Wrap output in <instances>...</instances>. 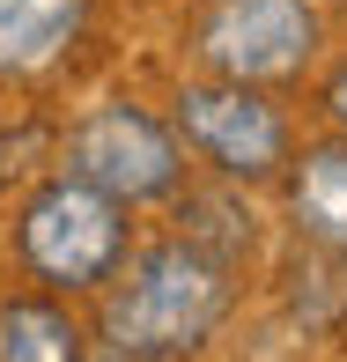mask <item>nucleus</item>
<instances>
[{
	"label": "nucleus",
	"instance_id": "nucleus-9",
	"mask_svg": "<svg viewBox=\"0 0 347 362\" xmlns=\"http://www.w3.org/2000/svg\"><path fill=\"white\" fill-rule=\"evenodd\" d=\"M333 111H340V119H347V67L333 74Z\"/></svg>",
	"mask_w": 347,
	"mask_h": 362
},
{
	"label": "nucleus",
	"instance_id": "nucleus-3",
	"mask_svg": "<svg viewBox=\"0 0 347 362\" xmlns=\"http://www.w3.org/2000/svg\"><path fill=\"white\" fill-rule=\"evenodd\" d=\"M67 177L111 192L119 207H141V200L177 192L185 156H177V141H170L163 119H148L134 104H104L96 119H81L67 134Z\"/></svg>",
	"mask_w": 347,
	"mask_h": 362
},
{
	"label": "nucleus",
	"instance_id": "nucleus-5",
	"mask_svg": "<svg viewBox=\"0 0 347 362\" xmlns=\"http://www.w3.org/2000/svg\"><path fill=\"white\" fill-rule=\"evenodd\" d=\"M177 134L222 177H252V185L288 163V126L259 96V81H192L177 96Z\"/></svg>",
	"mask_w": 347,
	"mask_h": 362
},
{
	"label": "nucleus",
	"instance_id": "nucleus-8",
	"mask_svg": "<svg viewBox=\"0 0 347 362\" xmlns=\"http://www.w3.org/2000/svg\"><path fill=\"white\" fill-rule=\"evenodd\" d=\"M0 362H81V333L59 303H8L0 310Z\"/></svg>",
	"mask_w": 347,
	"mask_h": 362
},
{
	"label": "nucleus",
	"instance_id": "nucleus-6",
	"mask_svg": "<svg viewBox=\"0 0 347 362\" xmlns=\"http://www.w3.org/2000/svg\"><path fill=\"white\" fill-rule=\"evenodd\" d=\"M89 0H0V74H45L81 37Z\"/></svg>",
	"mask_w": 347,
	"mask_h": 362
},
{
	"label": "nucleus",
	"instance_id": "nucleus-7",
	"mask_svg": "<svg viewBox=\"0 0 347 362\" xmlns=\"http://www.w3.org/2000/svg\"><path fill=\"white\" fill-rule=\"evenodd\" d=\"M295 222H303L325 252L347 259V148L340 141H325V148L303 156V170H295Z\"/></svg>",
	"mask_w": 347,
	"mask_h": 362
},
{
	"label": "nucleus",
	"instance_id": "nucleus-4",
	"mask_svg": "<svg viewBox=\"0 0 347 362\" xmlns=\"http://www.w3.org/2000/svg\"><path fill=\"white\" fill-rule=\"evenodd\" d=\"M318 52L310 0H214L200 23V59L222 81H288Z\"/></svg>",
	"mask_w": 347,
	"mask_h": 362
},
{
	"label": "nucleus",
	"instance_id": "nucleus-2",
	"mask_svg": "<svg viewBox=\"0 0 347 362\" xmlns=\"http://www.w3.org/2000/svg\"><path fill=\"white\" fill-rule=\"evenodd\" d=\"M23 259L37 281L52 288H96L126 267V207L111 192L81 185V177H52L30 192L23 207Z\"/></svg>",
	"mask_w": 347,
	"mask_h": 362
},
{
	"label": "nucleus",
	"instance_id": "nucleus-1",
	"mask_svg": "<svg viewBox=\"0 0 347 362\" xmlns=\"http://www.w3.org/2000/svg\"><path fill=\"white\" fill-rule=\"evenodd\" d=\"M229 310V274L200 244H155L126 267V281L104 296V340L126 362L192 355Z\"/></svg>",
	"mask_w": 347,
	"mask_h": 362
}]
</instances>
